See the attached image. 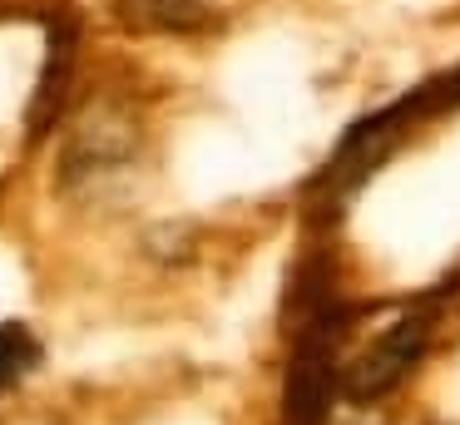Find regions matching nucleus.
Returning a JSON list of instances; mask_svg holds the SVG:
<instances>
[{"label": "nucleus", "mask_w": 460, "mask_h": 425, "mask_svg": "<svg viewBox=\"0 0 460 425\" xmlns=\"http://www.w3.org/2000/svg\"><path fill=\"white\" fill-rule=\"evenodd\" d=\"M450 109H460V65L430 75L426 84H416V89H406L396 104L357 119V124L337 138V154L327 158V168H322L317 183H312V203L327 208V213L347 208V198L357 193L386 158H396V148L406 144L420 124L450 114Z\"/></svg>", "instance_id": "1"}, {"label": "nucleus", "mask_w": 460, "mask_h": 425, "mask_svg": "<svg viewBox=\"0 0 460 425\" xmlns=\"http://www.w3.org/2000/svg\"><path fill=\"white\" fill-rule=\"evenodd\" d=\"M456 282H460V272H450L430 297L411 302L406 312H401L371 346H361V351L337 371V401H347V405H376L381 395L396 391V385L416 371L420 356H426L430 336H436V322H440V306H446L450 292H456Z\"/></svg>", "instance_id": "2"}, {"label": "nucleus", "mask_w": 460, "mask_h": 425, "mask_svg": "<svg viewBox=\"0 0 460 425\" xmlns=\"http://www.w3.org/2000/svg\"><path fill=\"white\" fill-rule=\"evenodd\" d=\"M35 361H40V346H35V336L25 332V326L21 322L0 326V391L21 385V376L31 371Z\"/></svg>", "instance_id": "3"}]
</instances>
